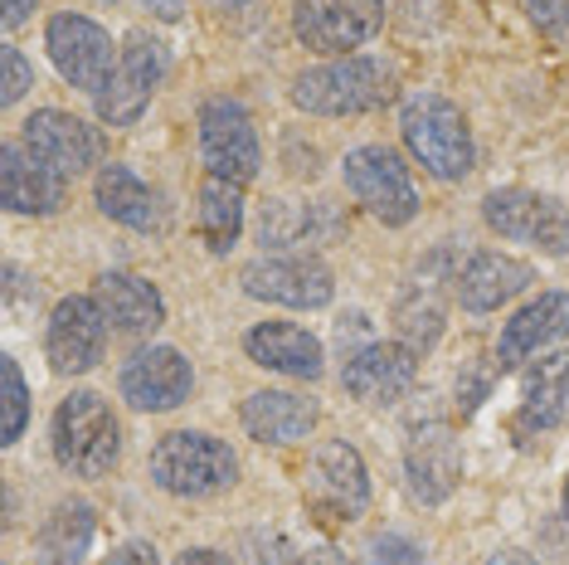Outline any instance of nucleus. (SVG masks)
I'll use <instances>...</instances> for the list:
<instances>
[{
	"mask_svg": "<svg viewBox=\"0 0 569 565\" xmlns=\"http://www.w3.org/2000/svg\"><path fill=\"white\" fill-rule=\"evenodd\" d=\"M176 565H229V561L219 556V551H186Z\"/></svg>",
	"mask_w": 569,
	"mask_h": 565,
	"instance_id": "c9c22d12",
	"label": "nucleus"
},
{
	"mask_svg": "<svg viewBox=\"0 0 569 565\" xmlns=\"http://www.w3.org/2000/svg\"><path fill=\"white\" fill-rule=\"evenodd\" d=\"M569 415V351H550L526 370L516 434H546Z\"/></svg>",
	"mask_w": 569,
	"mask_h": 565,
	"instance_id": "4be33fe9",
	"label": "nucleus"
},
{
	"mask_svg": "<svg viewBox=\"0 0 569 565\" xmlns=\"http://www.w3.org/2000/svg\"><path fill=\"white\" fill-rule=\"evenodd\" d=\"M491 565H530V561H526V556H516V551H507V556H497Z\"/></svg>",
	"mask_w": 569,
	"mask_h": 565,
	"instance_id": "58836bf2",
	"label": "nucleus"
},
{
	"mask_svg": "<svg viewBox=\"0 0 569 565\" xmlns=\"http://www.w3.org/2000/svg\"><path fill=\"white\" fill-rule=\"evenodd\" d=\"M0 200L16 215H54L63 205V176L24 151V141L0 147Z\"/></svg>",
	"mask_w": 569,
	"mask_h": 565,
	"instance_id": "6ab92c4d",
	"label": "nucleus"
},
{
	"mask_svg": "<svg viewBox=\"0 0 569 565\" xmlns=\"http://www.w3.org/2000/svg\"><path fill=\"white\" fill-rule=\"evenodd\" d=\"M219 6H229V10H243V6H253V0H219Z\"/></svg>",
	"mask_w": 569,
	"mask_h": 565,
	"instance_id": "ea45409f",
	"label": "nucleus"
},
{
	"mask_svg": "<svg viewBox=\"0 0 569 565\" xmlns=\"http://www.w3.org/2000/svg\"><path fill=\"white\" fill-rule=\"evenodd\" d=\"M54 458L73 478H108L122 458V424L98 390H73L54 409Z\"/></svg>",
	"mask_w": 569,
	"mask_h": 565,
	"instance_id": "f257e3e1",
	"label": "nucleus"
},
{
	"mask_svg": "<svg viewBox=\"0 0 569 565\" xmlns=\"http://www.w3.org/2000/svg\"><path fill=\"white\" fill-rule=\"evenodd\" d=\"M44 44H49V59H54V69L69 79L73 88H83V93H102L112 79V40L102 24H93L88 16H54L44 30Z\"/></svg>",
	"mask_w": 569,
	"mask_h": 565,
	"instance_id": "9b49d317",
	"label": "nucleus"
},
{
	"mask_svg": "<svg viewBox=\"0 0 569 565\" xmlns=\"http://www.w3.org/2000/svg\"><path fill=\"white\" fill-rule=\"evenodd\" d=\"M346 190L366 205L375 220L385 225H409L419 215V196H413L409 166L395 157L390 147H356L341 166Z\"/></svg>",
	"mask_w": 569,
	"mask_h": 565,
	"instance_id": "1a4fd4ad",
	"label": "nucleus"
},
{
	"mask_svg": "<svg viewBox=\"0 0 569 565\" xmlns=\"http://www.w3.org/2000/svg\"><path fill=\"white\" fill-rule=\"evenodd\" d=\"M147 10H157L161 20H180V10H186V0H147Z\"/></svg>",
	"mask_w": 569,
	"mask_h": 565,
	"instance_id": "e433bc0d",
	"label": "nucleus"
},
{
	"mask_svg": "<svg viewBox=\"0 0 569 565\" xmlns=\"http://www.w3.org/2000/svg\"><path fill=\"white\" fill-rule=\"evenodd\" d=\"M395 327H399V337H405V346L413 356L429 351V346L443 337V307H438V293L433 288H413L409 298L395 307Z\"/></svg>",
	"mask_w": 569,
	"mask_h": 565,
	"instance_id": "cd10ccee",
	"label": "nucleus"
},
{
	"mask_svg": "<svg viewBox=\"0 0 569 565\" xmlns=\"http://www.w3.org/2000/svg\"><path fill=\"white\" fill-rule=\"evenodd\" d=\"M307 507L327 522H356L370 507V473L356 444L327 439L307 464Z\"/></svg>",
	"mask_w": 569,
	"mask_h": 565,
	"instance_id": "0eeeda50",
	"label": "nucleus"
},
{
	"mask_svg": "<svg viewBox=\"0 0 569 565\" xmlns=\"http://www.w3.org/2000/svg\"><path fill=\"white\" fill-rule=\"evenodd\" d=\"M234 478H239V458L214 434L176 429L151 448V483L171 497H214L224 487H234Z\"/></svg>",
	"mask_w": 569,
	"mask_h": 565,
	"instance_id": "20e7f679",
	"label": "nucleus"
},
{
	"mask_svg": "<svg viewBox=\"0 0 569 565\" xmlns=\"http://www.w3.org/2000/svg\"><path fill=\"white\" fill-rule=\"evenodd\" d=\"M0 380H6V429H0V444H16L24 424H30V390H24V376L10 356L0 361Z\"/></svg>",
	"mask_w": 569,
	"mask_h": 565,
	"instance_id": "c85d7f7f",
	"label": "nucleus"
},
{
	"mask_svg": "<svg viewBox=\"0 0 569 565\" xmlns=\"http://www.w3.org/2000/svg\"><path fill=\"white\" fill-rule=\"evenodd\" d=\"M385 24L380 0H297L292 6V30L297 40L317 54H351L370 44Z\"/></svg>",
	"mask_w": 569,
	"mask_h": 565,
	"instance_id": "9d476101",
	"label": "nucleus"
},
{
	"mask_svg": "<svg viewBox=\"0 0 569 565\" xmlns=\"http://www.w3.org/2000/svg\"><path fill=\"white\" fill-rule=\"evenodd\" d=\"M122 400L132 409H151V415H161V409H176L190 400V385H196V370L190 361L176 351V346H147V351H137L132 361L122 366Z\"/></svg>",
	"mask_w": 569,
	"mask_h": 565,
	"instance_id": "dca6fc26",
	"label": "nucleus"
},
{
	"mask_svg": "<svg viewBox=\"0 0 569 565\" xmlns=\"http://www.w3.org/2000/svg\"><path fill=\"white\" fill-rule=\"evenodd\" d=\"M98 532V512L83 497H69L44 517L40 536H34V561L40 565H83L88 546H93Z\"/></svg>",
	"mask_w": 569,
	"mask_h": 565,
	"instance_id": "393cba45",
	"label": "nucleus"
},
{
	"mask_svg": "<svg viewBox=\"0 0 569 565\" xmlns=\"http://www.w3.org/2000/svg\"><path fill=\"white\" fill-rule=\"evenodd\" d=\"M102 565H161L157 561V546H147V542H127V546H118Z\"/></svg>",
	"mask_w": 569,
	"mask_h": 565,
	"instance_id": "72a5a7b5",
	"label": "nucleus"
},
{
	"mask_svg": "<svg viewBox=\"0 0 569 565\" xmlns=\"http://www.w3.org/2000/svg\"><path fill=\"white\" fill-rule=\"evenodd\" d=\"M200 157L210 166V176L219 181L249 186L263 166V151H258V132L249 108L234 98H210L200 108Z\"/></svg>",
	"mask_w": 569,
	"mask_h": 565,
	"instance_id": "423d86ee",
	"label": "nucleus"
},
{
	"mask_svg": "<svg viewBox=\"0 0 569 565\" xmlns=\"http://www.w3.org/2000/svg\"><path fill=\"white\" fill-rule=\"evenodd\" d=\"M312 561H317V565H346L341 556H336V551H312Z\"/></svg>",
	"mask_w": 569,
	"mask_h": 565,
	"instance_id": "4c0bfd02",
	"label": "nucleus"
},
{
	"mask_svg": "<svg viewBox=\"0 0 569 565\" xmlns=\"http://www.w3.org/2000/svg\"><path fill=\"white\" fill-rule=\"evenodd\" d=\"M98 205L108 220H118L127 229H157L161 225V196L151 190L132 166H102L98 171Z\"/></svg>",
	"mask_w": 569,
	"mask_h": 565,
	"instance_id": "a878e982",
	"label": "nucleus"
},
{
	"mask_svg": "<svg viewBox=\"0 0 569 565\" xmlns=\"http://www.w3.org/2000/svg\"><path fill=\"white\" fill-rule=\"evenodd\" d=\"M405 478L413 503L438 507L452 497V487L462 478V444L448 424H413L409 444H405Z\"/></svg>",
	"mask_w": 569,
	"mask_h": 565,
	"instance_id": "2eb2a0df",
	"label": "nucleus"
},
{
	"mask_svg": "<svg viewBox=\"0 0 569 565\" xmlns=\"http://www.w3.org/2000/svg\"><path fill=\"white\" fill-rule=\"evenodd\" d=\"M200 235L214 254L234 249L243 235V186L219 181V176H210V181L200 186Z\"/></svg>",
	"mask_w": 569,
	"mask_h": 565,
	"instance_id": "bb28decb",
	"label": "nucleus"
},
{
	"mask_svg": "<svg viewBox=\"0 0 569 565\" xmlns=\"http://www.w3.org/2000/svg\"><path fill=\"white\" fill-rule=\"evenodd\" d=\"M565 517H569V483H565Z\"/></svg>",
	"mask_w": 569,
	"mask_h": 565,
	"instance_id": "a19ab883",
	"label": "nucleus"
},
{
	"mask_svg": "<svg viewBox=\"0 0 569 565\" xmlns=\"http://www.w3.org/2000/svg\"><path fill=\"white\" fill-rule=\"evenodd\" d=\"M390 98H395V69L370 54L331 59L321 69L297 73L292 83V102L302 112H317V118H356V112H370Z\"/></svg>",
	"mask_w": 569,
	"mask_h": 565,
	"instance_id": "f03ea898",
	"label": "nucleus"
},
{
	"mask_svg": "<svg viewBox=\"0 0 569 565\" xmlns=\"http://www.w3.org/2000/svg\"><path fill=\"white\" fill-rule=\"evenodd\" d=\"M98 303L108 313V327L141 337V331H157L166 323V303L147 278L137 274H102L98 278Z\"/></svg>",
	"mask_w": 569,
	"mask_h": 565,
	"instance_id": "b1692460",
	"label": "nucleus"
},
{
	"mask_svg": "<svg viewBox=\"0 0 569 565\" xmlns=\"http://www.w3.org/2000/svg\"><path fill=\"white\" fill-rule=\"evenodd\" d=\"M166 69H171L166 44L151 40V34H132L122 49V59H118V69H112L108 88L98 93V118L108 127H132L141 112L151 108L157 88L166 83Z\"/></svg>",
	"mask_w": 569,
	"mask_h": 565,
	"instance_id": "6e6552de",
	"label": "nucleus"
},
{
	"mask_svg": "<svg viewBox=\"0 0 569 565\" xmlns=\"http://www.w3.org/2000/svg\"><path fill=\"white\" fill-rule=\"evenodd\" d=\"M0 69H6V88H0V98H6V102H20L34 88V69H30V59H24L16 44H6V54H0Z\"/></svg>",
	"mask_w": 569,
	"mask_h": 565,
	"instance_id": "c756f323",
	"label": "nucleus"
},
{
	"mask_svg": "<svg viewBox=\"0 0 569 565\" xmlns=\"http://www.w3.org/2000/svg\"><path fill=\"white\" fill-rule=\"evenodd\" d=\"M243 293L282 307H327L336 282L317 254H273L243 268Z\"/></svg>",
	"mask_w": 569,
	"mask_h": 565,
	"instance_id": "4468645a",
	"label": "nucleus"
},
{
	"mask_svg": "<svg viewBox=\"0 0 569 565\" xmlns=\"http://www.w3.org/2000/svg\"><path fill=\"white\" fill-rule=\"evenodd\" d=\"M317 400L292 390H258L243 400V429L253 434L258 444H297L312 434L317 424Z\"/></svg>",
	"mask_w": 569,
	"mask_h": 565,
	"instance_id": "5701e85b",
	"label": "nucleus"
},
{
	"mask_svg": "<svg viewBox=\"0 0 569 565\" xmlns=\"http://www.w3.org/2000/svg\"><path fill=\"white\" fill-rule=\"evenodd\" d=\"M560 337H569V293H540L536 303L521 307V313L501 327L497 361H501V370H511V366H521L526 356H540Z\"/></svg>",
	"mask_w": 569,
	"mask_h": 565,
	"instance_id": "aec40b11",
	"label": "nucleus"
},
{
	"mask_svg": "<svg viewBox=\"0 0 569 565\" xmlns=\"http://www.w3.org/2000/svg\"><path fill=\"white\" fill-rule=\"evenodd\" d=\"M370 565H423V551L409 542V536H380L370 546Z\"/></svg>",
	"mask_w": 569,
	"mask_h": 565,
	"instance_id": "7c9ffc66",
	"label": "nucleus"
},
{
	"mask_svg": "<svg viewBox=\"0 0 569 565\" xmlns=\"http://www.w3.org/2000/svg\"><path fill=\"white\" fill-rule=\"evenodd\" d=\"M399 132H405V147L423 161V171H433L438 181H462L472 171V127L448 98L413 93L399 112Z\"/></svg>",
	"mask_w": 569,
	"mask_h": 565,
	"instance_id": "7ed1b4c3",
	"label": "nucleus"
},
{
	"mask_svg": "<svg viewBox=\"0 0 569 565\" xmlns=\"http://www.w3.org/2000/svg\"><path fill=\"white\" fill-rule=\"evenodd\" d=\"M452 282H458V303L468 313H497L501 303H511L516 293H526L536 282V268L511 259V254H472L468 268Z\"/></svg>",
	"mask_w": 569,
	"mask_h": 565,
	"instance_id": "412c9836",
	"label": "nucleus"
},
{
	"mask_svg": "<svg viewBox=\"0 0 569 565\" xmlns=\"http://www.w3.org/2000/svg\"><path fill=\"white\" fill-rule=\"evenodd\" d=\"M413 376H419V361L405 341H366L360 351L346 356L341 385L360 405H395L409 395Z\"/></svg>",
	"mask_w": 569,
	"mask_h": 565,
	"instance_id": "f3484780",
	"label": "nucleus"
},
{
	"mask_svg": "<svg viewBox=\"0 0 569 565\" xmlns=\"http://www.w3.org/2000/svg\"><path fill=\"white\" fill-rule=\"evenodd\" d=\"M0 6H6V30H20L24 20H30V10H34V0H0Z\"/></svg>",
	"mask_w": 569,
	"mask_h": 565,
	"instance_id": "f704fd0d",
	"label": "nucleus"
},
{
	"mask_svg": "<svg viewBox=\"0 0 569 565\" xmlns=\"http://www.w3.org/2000/svg\"><path fill=\"white\" fill-rule=\"evenodd\" d=\"M20 141L34 161H44L54 176H63V181L83 176L88 166H98V157H102V141H98L93 127L83 118H73V112H59V108L30 112Z\"/></svg>",
	"mask_w": 569,
	"mask_h": 565,
	"instance_id": "f8f14e48",
	"label": "nucleus"
},
{
	"mask_svg": "<svg viewBox=\"0 0 569 565\" xmlns=\"http://www.w3.org/2000/svg\"><path fill=\"white\" fill-rule=\"evenodd\" d=\"M243 351H249L253 366L278 370V376H292V380H317L321 366H327L321 341L307 327H292V323H258L243 337Z\"/></svg>",
	"mask_w": 569,
	"mask_h": 565,
	"instance_id": "a211bd4d",
	"label": "nucleus"
},
{
	"mask_svg": "<svg viewBox=\"0 0 569 565\" xmlns=\"http://www.w3.org/2000/svg\"><path fill=\"white\" fill-rule=\"evenodd\" d=\"M258 565H317V561H312V551H297L288 542H273V546H263Z\"/></svg>",
	"mask_w": 569,
	"mask_h": 565,
	"instance_id": "473e14b6",
	"label": "nucleus"
},
{
	"mask_svg": "<svg viewBox=\"0 0 569 565\" xmlns=\"http://www.w3.org/2000/svg\"><path fill=\"white\" fill-rule=\"evenodd\" d=\"M526 10L540 30H569V0H526Z\"/></svg>",
	"mask_w": 569,
	"mask_h": 565,
	"instance_id": "2f4dec72",
	"label": "nucleus"
},
{
	"mask_svg": "<svg viewBox=\"0 0 569 565\" xmlns=\"http://www.w3.org/2000/svg\"><path fill=\"white\" fill-rule=\"evenodd\" d=\"M108 351V313L98 298H63L49 317L44 356L59 376H83Z\"/></svg>",
	"mask_w": 569,
	"mask_h": 565,
	"instance_id": "ddd939ff",
	"label": "nucleus"
},
{
	"mask_svg": "<svg viewBox=\"0 0 569 565\" xmlns=\"http://www.w3.org/2000/svg\"><path fill=\"white\" fill-rule=\"evenodd\" d=\"M482 220L497 229L501 239L516 244H536L540 254L560 259L569 254V205L555 196H540V190H491L482 200Z\"/></svg>",
	"mask_w": 569,
	"mask_h": 565,
	"instance_id": "39448f33",
	"label": "nucleus"
}]
</instances>
